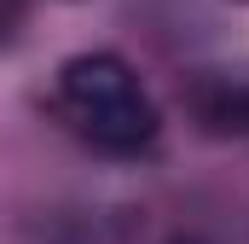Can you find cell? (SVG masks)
<instances>
[{"instance_id":"1","label":"cell","mask_w":249,"mask_h":244,"mask_svg":"<svg viewBox=\"0 0 249 244\" xmlns=\"http://www.w3.org/2000/svg\"><path fill=\"white\" fill-rule=\"evenodd\" d=\"M58 105L99 151H145L162 128L157 99L145 93V81L133 76V64L116 53H75L58 70Z\"/></svg>"}]
</instances>
